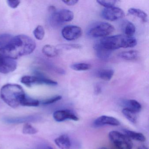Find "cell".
<instances>
[{
    "instance_id": "6da1fadb",
    "label": "cell",
    "mask_w": 149,
    "mask_h": 149,
    "mask_svg": "<svg viewBox=\"0 0 149 149\" xmlns=\"http://www.w3.org/2000/svg\"><path fill=\"white\" fill-rule=\"evenodd\" d=\"M36 47L35 42L27 36L13 37L4 47L0 48V56L16 60L32 54Z\"/></svg>"
},
{
    "instance_id": "7a4b0ae2",
    "label": "cell",
    "mask_w": 149,
    "mask_h": 149,
    "mask_svg": "<svg viewBox=\"0 0 149 149\" xmlns=\"http://www.w3.org/2000/svg\"><path fill=\"white\" fill-rule=\"evenodd\" d=\"M26 94L20 85L8 84L4 85L0 91V96L2 100L10 107L16 108L21 103Z\"/></svg>"
},
{
    "instance_id": "3957f363",
    "label": "cell",
    "mask_w": 149,
    "mask_h": 149,
    "mask_svg": "<svg viewBox=\"0 0 149 149\" xmlns=\"http://www.w3.org/2000/svg\"><path fill=\"white\" fill-rule=\"evenodd\" d=\"M99 42L104 47L111 51L121 48H132L137 44L136 38L123 35L104 37Z\"/></svg>"
},
{
    "instance_id": "277c9868",
    "label": "cell",
    "mask_w": 149,
    "mask_h": 149,
    "mask_svg": "<svg viewBox=\"0 0 149 149\" xmlns=\"http://www.w3.org/2000/svg\"><path fill=\"white\" fill-rule=\"evenodd\" d=\"M49 11L51 14L50 22L51 25L54 27L59 26L65 22L71 21L74 19V13L68 9L56 11L55 7L51 6L49 7Z\"/></svg>"
},
{
    "instance_id": "5b68a950",
    "label": "cell",
    "mask_w": 149,
    "mask_h": 149,
    "mask_svg": "<svg viewBox=\"0 0 149 149\" xmlns=\"http://www.w3.org/2000/svg\"><path fill=\"white\" fill-rule=\"evenodd\" d=\"M111 142L118 149H132L133 143L124 134L117 131H112L109 134Z\"/></svg>"
},
{
    "instance_id": "8992f818",
    "label": "cell",
    "mask_w": 149,
    "mask_h": 149,
    "mask_svg": "<svg viewBox=\"0 0 149 149\" xmlns=\"http://www.w3.org/2000/svg\"><path fill=\"white\" fill-rule=\"evenodd\" d=\"M115 31V28L108 22H101L91 28L88 31V35L93 38H99L111 34Z\"/></svg>"
},
{
    "instance_id": "52a82bcc",
    "label": "cell",
    "mask_w": 149,
    "mask_h": 149,
    "mask_svg": "<svg viewBox=\"0 0 149 149\" xmlns=\"http://www.w3.org/2000/svg\"><path fill=\"white\" fill-rule=\"evenodd\" d=\"M21 82L28 87L35 84H46L55 86L58 84L57 82L45 77L43 76H25L22 77Z\"/></svg>"
},
{
    "instance_id": "ba28073f",
    "label": "cell",
    "mask_w": 149,
    "mask_h": 149,
    "mask_svg": "<svg viewBox=\"0 0 149 149\" xmlns=\"http://www.w3.org/2000/svg\"><path fill=\"white\" fill-rule=\"evenodd\" d=\"M102 15L107 20L115 21L122 19L125 15L121 8L114 6L104 8L102 12Z\"/></svg>"
},
{
    "instance_id": "9c48e42d",
    "label": "cell",
    "mask_w": 149,
    "mask_h": 149,
    "mask_svg": "<svg viewBox=\"0 0 149 149\" xmlns=\"http://www.w3.org/2000/svg\"><path fill=\"white\" fill-rule=\"evenodd\" d=\"M82 33V30L80 27L70 25L64 27L62 30L61 34L65 40L73 41L80 38Z\"/></svg>"
},
{
    "instance_id": "30bf717a",
    "label": "cell",
    "mask_w": 149,
    "mask_h": 149,
    "mask_svg": "<svg viewBox=\"0 0 149 149\" xmlns=\"http://www.w3.org/2000/svg\"><path fill=\"white\" fill-rule=\"evenodd\" d=\"M53 117L56 122H62L67 120H79L78 116L72 111L70 110H59L56 111L53 114Z\"/></svg>"
},
{
    "instance_id": "8fae6325",
    "label": "cell",
    "mask_w": 149,
    "mask_h": 149,
    "mask_svg": "<svg viewBox=\"0 0 149 149\" xmlns=\"http://www.w3.org/2000/svg\"><path fill=\"white\" fill-rule=\"evenodd\" d=\"M16 61L8 57L0 56V73L7 74L13 72L17 68Z\"/></svg>"
},
{
    "instance_id": "7c38bea8",
    "label": "cell",
    "mask_w": 149,
    "mask_h": 149,
    "mask_svg": "<svg viewBox=\"0 0 149 149\" xmlns=\"http://www.w3.org/2000/svg\"><path fill=\"white\" fill-rule=\"evenodd\" d=\"M4 122L8 124L22 123L29 122H36L41 120V117L39 115H34L19 117L5 118L3 119Z\"/></svg>"
},
{
    "instance_id": "4fadbf2b",
    "label": "cell",
    "mask_w": 149,
    "mask_h": 149,
    "mask_svg": "<svg viewBox=\"0 0 149 149\" xmlns=\"http://www.w3.org/2000/svg\"><path fill=\"white\" fill-rule=\"evenodd\" d=\"M120 123L118 120L113 117L102 116L94 121L93 125L95 127H101L105 125L118 126Z\"/></svg>"
},
{
    "instance_id": "5bb4252c",
    "label": "cell",
    "mask_w": 149,
    "mask_h": 149,
    "mask_svg": "<svg viewBox=\"0 0 149 149\" xmlns=\"http://www.w3.org/2000/svg\"><path fill=\"white\" fill-rule=\"evenodd\" d=\"M94 48L96 55L99 59L103 61H107L111 56L112 51L104 47L99 42L96 43Z\"/></svg>"
},
{
    "instance_id": "9a60e30c",
    "label": "cell",
    "mask_w": 149,
    "mask_h": 149,
    "mask_svg": "<svg viewBox=\"0 0 149 149\" xmlns=\"http://www.w3.org/2000/svg\"><path fill=\"white\" fill-rule=\"evenodd\" d=\"M54 142L60 149H70L71 148V140L67 135L64 134L59 136L55 139Z\"/></svg>"
},
{
    "instance_id": "2e32d148",
    "label": "cell",
    "mask_w": 149,
    "mask_h": 149,
    "mask_svg": "<svg viewBox=\"0 0 149 149\" xmlns=\"http://www.w3.org/2000/svg\"><path fill=\"white\" fill-rule=\"evenodd\" d=\"M123 104L125 108L129 109L137 113L141 111L142 106L138 101L133 99H130L125 101Z\"/></svg>"
},
{
    "instance_id": "e0dca14e",
    "label": "cell",
    "mask_w": 149,
    "mask_h": 149,
    "mask_svg": "<svg viewBox=\"0 0 149 149\" xmlns=\"http://www.w3.org/2000/svg\"><path fill=\"white\" fill-rule=\"evenodd\" d=\"M123 132L125 135H126L130 139L140 142H144L146 140L145 136L143 134L140 132H136L128 130H124Z\"/></svg>"
},
{
    "instance_id": "ac0fdd59",
    "label": "cell",
    "mask_w": 149,
    "mask_h": 149,
    "mask_svg": "<svg viewBox=\"0 0 149 149\" xmlns=\"http://www.w3.org/2000/svg\"><path fill=\"white\" fill-rule=\"evenodd\" d=\"M42 52L46 56L49 57H55L59 54V50L58 48L50 45H45L42 48Z\"/></svg>"
},
{
    "instance_id": "d6986e66",
    "label": "cell",
    "mask_w": 149,
    "mask_h": 149,
    "mask_svg": "<svg viewBox=\"0 0 149 149\" xmlns=\"http://www.w3.org/2000/svg\"><path fill=\"white\" fill-rule=\"evenodd\" d=\"M120 58L126 61H132L136 60L139 56V52L136 50H129L121 52L118 55Z\"/></svg>"
},
{
    "instance_id": "ffe728a7",
    "label": "cell",
    "mask_w": 149,
    "mask_h": 149,
    "mask_svg": "<svg viewBox=\"0 0 149 149\" xmlns=\"http://www.w3.org/2000/svg\"><path fill=\"white\" fill-rule=\"evenodd\" d=\"M128 12L130 15L139 18L143 22H146L147 21L148 15L147 14L140 9L131 8L128 10Z\"/></svg>"
},
{
    "instance_id": "44dd1931",
    "label": "cell",
    "mask_w": 149,
    "mask_h": 149,
    "mask_svg": "<svg viewBox=\"0 0 149 149\" xmlns=\"http://www.w3.org/2000/svg\"><path fill=\"white\" fill-rule=\"evenodd\" d=\"M125 35L128 37H133L136 32V27L132 22L126 21L123 24V27Z\"/></svg>"
},
{
    "instance_id": "7402d4cb",
    "label": "cell",
    "mask_w": 149,
    "mask_h": 149,
    "mask_svg": "<svg viewBox=\"0 0 149 149\" xmlns=\"http://www.w3.org/2000/svg\"><path fill=\"white\" fill-rule=\"evenodd\" d=\"M114 71L111 69H105L101 70L97 72V76L102 80L109 81L112 78L114 75Z\"/></svg>"
},
{
    "instance_id": "603a6c76",
    "label": "cell",
    "mask_w": 149,
    "mask_h": 149,
    "mask_svg": "<svg viewBox=\"0 0 149 149\" xmlns=\"http://www.w3.org/2000/svg\"><path fill=\"white\" fill-rule=\"evenodd\" d=\"M40 104V102L37 99H34L26 95L21 103V105L28 107H37Z\"/></svg>"
},
{
    "instance_id": "cb8c5ba5",
    "label": "cell",
    "mask_w": 149,
    "mask_h": 149,
    "mask_svg": "<svg viewBox=\"0 0 149 149\" xmlns=\"http://www.w3.org/2000/svg\"><path fill=\"white\" fill-rule=\"evenodd\" d=\"M122 113L125 117L132 123L135 124L137 120V113L127 108H124L122 110Z\"/></svg>"
},
{
    "instance_id": "d4e9b609",
    "label": "cell",
    "mask_w": 149,
    "mask_h": 149,
    "mask_svg": "<svg viewBox=\"0 0 149 149\" xmlns=\"http://www.w3.org/2000/svg\"><path fill=\"white\" fill-rule=\"evenodd\" d=\"M91 66V64L86 63H77L72 64L70 68L76 71H86L90 69Z\"/></svg>"
},
{
    "instance_id": "484cf974",
    "label": "cell",
    "mask_w": 149,
    "mask_h": 149,
    "mask_svg": "<svg viewBox=\"0 0 149 149\" xmlns=\"http://www.w3.org/2000/svg\"><path fill=\"white\" fill-rule=\"evenodd\" d=\"M33 34L37 40H40L44 38L45 36V30L41 26H38L33 31Z\"/></svg>"
},
{
    "instance_id": "4316f807",
    "label": "cell",
    "mask_w": 149,
    "mask_h": 149,
    "mask_svg": "<svg viewBox=\"0 0 149 149\" xmlns=\"http://www.w3.org/2000/svg\"><path fill=\"white\" fill-rule=\"evenodd\" d=\"M38 132V130L36 128L27 123L24 125L22 129V132L24 134L33 135L36 134Z\"/></svg>"
},
{
    "instance_id": "83f0119b",
    "label": "cell",
    "mask_w": 149,
    "mask_h": 149,
    "mask_svg": "<svg viewBox=\"0 0 149 149\" xmlns=\"http://www.w3.org/2000/svg\"><path fill=\"white\" fill-rule=\"evenodd\" d=\"M62 97L61 96L56 95L43 100L41 103L43 105H49V104H52L60 101L62 99Z\"/></svg>"
},
{
    "instance_id": "f1b7e54d",
    "label": "cell",
    "mask_w": 149,
    "mask_h": 149,
    "mask_svg": "<svg viewBox=\"0 0 149 149\" xmlns=\"http://www.w3.org/2000/svg\"><path fill=\"white\" fill-rule=\"evenodd\" d=\"M13 37L10 35H0V48L6 46Z\"/></svg>"
},
{
    "instance_id": "f546056e",
    "label": "cell",
    "mask_w": 149,
    "mask_h": 149,
    "mask_svg": "<svg viewBox=\"0 0 149 149\" xmlns=\"http://www.w3.org/2000/svg\"><path fill=\"white\" fill-rule=\"evenodd\" d=\"M97 2L102 6L104 7L105 8L112 7L115 6L116 3L117 2V1H102L99 0L97 1Z\"/></svg>"
},
{
    "instance_id": "4dcf8cb0",
    "label": "cell",
    "mask_w": 149,
    "mask_h": 149,
    "mask_svg": "<svg viewBox=\"0 0 149 149\" xmlns=\"http://www.w3.org/2000/svg\"><path fill=\"white\" fill-rule=\"evenodd\" d=\"M59 47L66 49H81V46L78 44H61Z\"/></svg>"
},
{
    "instance_id": "1f68e13d",
    "label": "cell",
    "mask_w": 149,
    "mask_h": 149,
    "mask_svg": "<svg viewBox=\"0 0 149 149\" xmlns=\"http://www.w3.org/2000/svg\"><path fill=\"white\" fill-rule=\"evenodd\" d=\"M8 5L11 8H16L19 6L20 4L21 1H8Z\"/></svg>"
},
{
    "instance_id": "d6a6232c",
    "label": "cell",
    "mask_w": 149,
    "mask_h": 149,
    "mask_svg": "<svg viewBox=\"0 0 149 149\" xmlns=\"http://www.w3.org/2000/svg\"><path fill=\"white\" fill-rule=\"evenodd\" d=\"M63 2L68 6H73L78 2L77 0H70V1H63Z\"/></svg>"
},
{
    "instance_id": "836d02e7",
    "label": "cell",
    "mask_w": 149,
    "mask_h": 149,
    "mask_svg": "<svg viewBox=\"0 0 149 149\" xmlns=\"http://www.w3.org/2000/svg\"><path fill=\"white\" fill-rule=\"evenodd\" d=\"M102 91V88L100 87V85H96L95 87V92L96 95L100 94Z\"/></svg>"
},
{
    "instance_id": "e575fe53",
    "label": "cell",
    "mask_w": 149,
    "mask_h": 149,
    "mask_svg": "<svg viewBox=\"0 0 149 149\" xmlns=\"http://www.w3.org/2000/svg\"><path fill=\"white\" fill-rule=\"evenodd\" d=\"M138 149H148V148L147 146H145L141 145L139 147Z\"/></svg>"
},
{
    "instance_id": "d590c367",
    "label": "cell",
    "mask_w": 149,
    "mask_h": 149,
    "mask_svg": "<svg viewBox=\"0 0 149 149\" xmlns=\"http://www.w3.org/2000/svg\"><path fill=\"white\" fill-rule=\"evenodd\" d=\"M44 148V149H54L52 147H51V146H45Z\"/></svg>"
},
{
    "instance_id": "8d00e7d4",
    "label": "cell",
    "mask_w": 149,
    "mask_h": 149,
    "mask_svg": "<svg viewBox=\"0 0 149 149\" xmlns=\"http://www.w3.org/2000/svg\"><path fill=\"white\" fill-rule=\"evenodd\" d=\"M98 149H108L105 147H101V148H99Z\"/></svg>"
}]
</instances>
